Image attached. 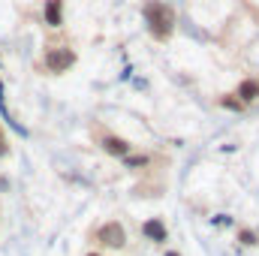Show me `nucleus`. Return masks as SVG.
<instances>
[{
  "instance_id": "obj_7",
  "label": "nucleus",
  "mask_w": 259,
  "mask_h": 256,
  "mask_svg": "<svg viewBox=\"0 0 259 256\" xmlns=\"http://www.w3.org/2000/svg\"><path fill=\"white\" fill-rule=\"evenodd\" d=\"M238 97H241L244 103L256 100V97H259V81H241V88H238Z\"/></svg>"
},
{
  "instance_id": "obj_4",
  "label": "nucleus",
  "mask_w": 259,
  "mask_h": 256,
  "mask_svg": "<svg viewBox=\"0 0 259 256\" xmlns=\"http://www.w3.org/2000/svg\"><path fill=\"white\" fill-rule=\"evenodd\" d=\"M64 21V3L61 0H46V24L58 27Z\"/></svg>"
},
{
  "instance_id": "obj_2",
  "label": "nucleus",
  "mask_w": 259,
  "mask_h": 256,
  "mask_svg": "<svg viewBox=\"0 0 259 256\" xmlns=\"http://www.w3.org/2000/svg\"><path fill=\"white\" fill-rule=\"evenodd\" d=\"M46 64H49V69H55V72H64V69H69V66L75 64V55L66 52V49H58V52H49Z\"/></svg>"
},
{
  "instance_id": "obj_11",
  "label": "nucleus",
  "mask_w": 259,
  "mask_h": 256,
  "mask_svg": "<svg viewBox=\"0 0 259 256\" xmlns=\"http://www.w3.org/2000/svg\"><path fill=\"white\" fill-rule=\"evenodd\" d=\"M166 256H181V253H175V250H172V253H166Z\"/></svg>"
},
{
  "instance_id": "obj_9",
  "label": "nucleus",
  "mask_w": 259,
  "mask_h": 256,
  "mask_svg": "<svg viewBox=\"0 0 259 256\" xmlns=\"http://www.w3.org/2000/svg\"><path fill=\"white\" fill-rule=\"evenodd\" d=\"M223 106H226V109H235V112L241 109V103H235V100H223Z\"/></svg>"
},
{
  "instance_id": "obj_10",
  "label": "nucleus",
  "mask_w": 259,
  "mask_h": 256,
  "mask_svg": "<svg viewBox=\"0 0 259 256\" xmlns=\"http://www.w3.org/2000/svg\"><path fill=\"white\" fill-rule=\"evenodd\" d=\"M6 151V139H3V133H0V154Z\"/></svg>"
},
{
  "instance_id": "obj_3",
  "label": "nucleus",
  "mask_w": 259,
  "mask_h": 256,
  "mask_svg": "<svg viewBox=\"0 0 259 256\" xmlns=\"http://www.w3.org/2000/svg\"><path fill=\"white\" fill-rule=\"evenodd\" d=\"M100 238H103V244H112V247H121V244L127 241V235H124V226H121V223H106V226H103V232H100Z\"/></svg>"
},
{
  "instance_id": "obj_8",
  "label": "nucleus",
  "mask_w": 259,
  "mask_h": 256,
  "mask_svg": "<svg viewBox=\"0 0 259 256\" xmlns=\"http://www.w3.org/2000/svg\"><path fill=\"white\" fill-rule=\"evenodd\" d=\"M241 244H256V235L253 232H241Z\"/></svg>"
},
{
  "instance_id": "obj_1",
  "label": "nucleus",
  "mask_w": 259,
  "mask_h": 256,
  "mask_svg": "<svg viewBox=\"0 0 259 256\" xmlns=\"http://www.w3.org/2000/svg\"><path fill=\"white\" fill-rule=\"evenodd\" d=\"M145 18H148V24H151V30H154V36H160V39H166L169 33H172V24H175V12L166 6V3H148L145 6Z\"/></svg>"
},
{
  "instance_id": "obj_12",
  "label": "nucleus",
  "mask_w": 259,
  "mask_h": 256,
  "mask_svg": "<svg viewBox=\"0 0 259 256\" xmlns=\"http://www.w3.org/2000/svg\"><path fill=\"white\" fill-rule=\"evenodd\" d=\"M88 256H97V253H88Z\"/></svg>"
},
{
  "instance_id": "obj_5",
  "label": "nucleus",
  "mask_w": 259,
  "mask_h": 256,
  "mask_svg": "<svg viewBox=\"0 0 259 256\" xmlns=\"http://www.w3.org/2000/svg\"><path fill=\"white\" fill-rule=\"evenodd\" d=\"M103 148H106L109 154H115V157H127L130 154V145L124 139H118V136H106V139H103Z\"/></svg>"
},
{
  "instance_id": "obj_6",
  "label": "nucleus",
  "mask_w": 259,
  "mask_h": 256,
  "mask_svg": "<svg viewBox=\"0 0 259 256\" xmlns=\"http://www.w3.org/2000/svg\"><path fill=\"white\" fill-rule=\"evenodd\" d=\"M142 232H145L151 241H166V226H163L160 220H148V223L142 226Z\"/></svg>"
}]
</instances>
